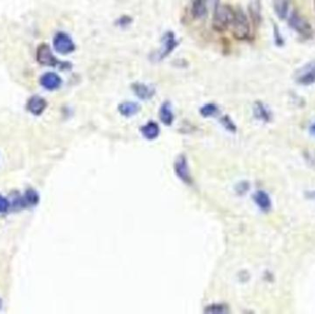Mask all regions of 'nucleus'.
<instances>
[{
  "label": "nucleus",
  "mask_w": 315,
  "mask_h": 314,
  "mask_svg": "<svg viewBox=\"0 0 315 314\" xmlns=\"http://www.w3.org/2000/svg\"><path fill=\"white\" fill-rule=\"evenodd\" d=\"M254 115L255 118L264 123H269L272 120V113L262 101H255L254 104Z\"/></svg>",
  "instance_id": "ddd939ff"
},
{
  "label": "nucleus",
  "mask_w": 315,
  "mask_h": 314,
  "mask_svg": "<svg viewBox=\"0 0 315 314\" xmlns=\"http://www.w3.org/2000/svg\"><path fill=\"white\" fill-rule=\"evenodd\" d=\"M131 21H132V20H131L129 17H122V18H120V20H119L121 26L128 25V24H130Z\"/></svg>",
  "instance_id": "a878e982"
},
{
  "label": "nucleus",
  "mask_w": 315,
  "mask_h": 314,
  "mask_svg": "<svg viewBox=\"0 0 315 314\" xmlns=\"http://www.w3.org/2000/svg\"><path fill=\"white\" fill-rule=\"evenodd\" d=\"M232 33L237 40L243 41L250 36V22L241 9L235 11L234 20L232 22Z\"/></svg>",
  "instance_id": "7ed1b4c3"
},
{
  "label": "nucleus",
  "mask_w": 315,
  "mask_h": 314,
  "mask_svg": "<svg viewBox=\"0 0 315 314\" xmlns=\"http://www.w3.org/2000/svg\"><path fill=\"white\" fill-rule=\"evenodd\" d=\"M160 119L166 125H170L173 123L174 115L172 112L171 104L169 101H166L161 105L160 109Z\"/></svg>",
  "instance_id": "dca6fc26"
},
{
  "label": "nucleus",
  "mask_w": 315,
  "mask_h": 314,
  "mask_svg": "<svg viewBox=\"0 0 315 314\" xmlns=\"http://www.w3.org/2000/svg\"><path fill=\"white\" fill-rule=\"evenodd\" d=\"M254 201L256 205L264 212H268L272 208L270 196L265 191H257L254 195Z\"/></svg>",
  "instance_id": "9b49d317"
},
{
  "label": "nucleus",
  "mask_w": 315,
  "mask_h": 314,
  "mask_svg": "<svg viewBox=\"0 0 315 314\" xmlns=\"http://www.w3.org/2000/svg\"><path fill=\"white\" fill-rule=\"evenodd\" d=\"M36 60L40 65L46 66H56L60 64L53 55L50 46L46 44H42L38 46L36 51Z\"/></svg>",
  "instance_id": "423d86ee"
},
{
  "label": "nucleus",
  "mask_w": 315,
  "mask_h": 314,
  "mask_svg": "<svg viewBox=\"0 0 315 314\" xmlns=\"http://www.w3.org/2000/svg\"><path fill=\"white\" fill-rule=\"evenodd\" d=\"M178 45V42L175 38L172 31H167L161 38V49L158 54V59L162 60L170 55Z\"/></svg>",
  "instance_id": "0eeeda50"
},
{
  "label": "nucleus",
  "mask_w": 315,
  "mask_h": 314,
  "mask_svg": "<svg viewBox=\"0 0 315 314\" xmlns=\"http://www.w3.org/2000/svg\"><path fill=\"white\" fill-rule=\"evenodd\" d=\"M141 134L147 139H155L160 135V127L155 122H149L141 127Z\"/></svg>",
  "instance_id": "f3484780"
},
{
  "label": "nucleus",
  "mask_w": 315,
  "mask_h": 314,
  "mask_svg": "<svg viewBox=\"0 0 315 314\" xmlns=\"http://www.w3.org/2000/svg\"><path fill=\"white\" fill-rule=\"evenodd\" d=\"M53 45L55 50L61 55H68L75 50V44L69 35L65 32H58L55 35Z\"/></svg>",
  "instance_id": "39448f33"
},
{
  "label": "nucleus",
  "mask_w": 315,
  "mask_h": 314,
  "mask_svg": "<svg viewBox=\"0 0 315 314\" xmlns=\"http://www.w3.org/2000/svg\"><path fill=\"white\" fill-rule=\"evenodd\" d=\"M310 132L311 135L315 136V123L314 124H312V125H310Z\"/></svg>",
  "instance_id": "bb28decb"
},
{
  "label": "nucleus",
  "mask_w": 315,
  "mask_h": 314,
  "mask_svg": "<svg viewBox=\"0 0 315 314\" xmlns=\"http://www.w3.org/2000/svg\"><path fill=\"white\" fill-rule=\"evenodd\" d=\"M10 207V203L9 200L5 198L3 195H0V214H5Z\"/></svg>",
  "instance_id": "393cba45"
},
{
  "label": "nucleus",
  "mask_w": 315,
  "mask_h": 314,
  "mask_svg": "<svg viewBox=\"0 0 315 314\" xmlns=\"http://www.w3.org/2000/svg\"><path fill=\"white\" fill-rule=\"evenodd\" d=\"M40 83L47 90H55L60 88L62 80L54 72H47L41 77Z\"/></svg>",
  "instance_id": "1a4fd4ad"
},
{
  "label": "nucleus",
  "mask_w": 315,
  "mask_h": 314,
  "mask_svg": "<svg viewBox=\"0 0 315 314\" xmlns=\"http://www.w3.org/2000/svg\"><path fill=\"white\" fill-rule=\"evenodd\" d=\"M46 107H47L46 100L40 96L31 97L27 104V109L30 114L34 115H42L45 112Z\"/></svg>",
  "instance_id": "9d476101"
},
{
  "label": "nucleus",
  "mask_w": 315,
  "mask_h": 314,
  "mask_svg": "<svg viewBox=\"0 0 315 314\" xmlns=\"http://www.w3.org/2000/svg\"><path fill=\"white\" fill-rule=\"evenodd\" d=\"M275 14L280 20H286L289 15L290 0H273Z\"/></svg>",
  "instance_id": "4468645a"
},
{
  "label": "nucleus",
  "mask_w": 315,
  "mask_h": 314,
  "mask_svg": "<svg viewBox=\"0 0 315 314\" xmlns=\"http://www.w3.org/2000/svg\"><path fill=\"white\" fill-rule=\"evenodd\" d=\"M118 111L123 116L131 117L138 114L140 111V105L133 101H125L119 104Z\"/></svg>",
  "instance_id": "2eb2a0df"
},
{
  "label": "nucleus",
  "mask_w": 315,
  "mask_h": 314,
  "mask_svg": "<svg viewBox=\"0 0 315 314\" xmlns=\"http://www.w3.org/2000/svg\"><path fill=\"white\" fill-rule=\"evenodd\" d=\"M21 202H22V207L34 206L39 203V195L35 190L30 188V189L27 190L23 197H21Z\"/></svg>",
  "instance_id": "aec40b11"
},
{
  "label": "nucleus",
  "mask_w": 315,
  "mask_h": 314,
  "mask_svg": "<svg viewBox=\"0 0 315 314\" xmlns=\"http://www.w3.org/2000/svg\"><path fill=\"white\" fill-rule=\"evenodd\" d=\"M175 172L182 181H184L186 184H190L191 177L188 170V165L184 156H180V158L176 161Z\"/></svg>",
  "instance_id": "f8f14e48"
},
{
  "label": "nucleus",
  "mask_w": 315,
  "mask_h": 314,
  "mask_svg": "<svg viewBox=\"0 0 315 314\" xmlns=\"http://www.w3.org/2000/svg\"><path fill=\"white\" fill-rule=\"evenodd\" d=\"M295 80L299 85H313L315 83V62H310L301 66L296 72Z\"/></svg>",
  "instance_id": "20e7f679"
},
{
  "label": "nucleus",
  "mask_w": 315,
  "mask_h": 314,
  "mask_svg": "<svg viewBox=\"0 0 315 314\" xmlns=\"http://www.w3.org/2000/svg\"><path fill=\"white\" fill-rule=\"evenodd\" d=\"M274 39H275V43L276 46H283L285 44V41L283 36L280 32L279 28L276 24H274Z\"/></svg>",
  "instance_id": "b1692460"
},
{
  "label": "nucleus",
  "mask_w": 315,
  "mask_h": 314,
  "mask_svg": "<svg viewBox=\"0 0 315 314\" xmlns=\"http://www.w3.org/2000/svg\"><path fill=\"white\" fill-rule=\"evenodd\" d=\"M249 14L254 25L258 26L262 20V13H261L260 0H254L249 5Z\"/></svg>",
  "instance_id": "6ab92c4d"
},
{
  "label": "nucleus",
  "mask_w": 315,
  "mask_h": 314,
  "mask_svg": "<svg viewBox=\"0 0 315 314\" xmlns=\"http://www.w3.org/2000/svg\"><path fill=\"white\" fill-rule=\"evenodd\" d=\"M288 24L290 26V29L296 31L302 38L304 39L312 38L313 36L312 27L305 17L301 15L298 10L292 11L291 14L288 16Z\"/></svg>",
  "instance_id": "f03ea898"
},
{
  "label": "nucleus",
  "mask_w": 315,
  "mask_h": 314,
  "mask_svg": "<svg viewBox=\"0 0 315 314\" xmlns=\"http://www.w3.org/2000/svg\"><path fill=\"white\" fill-rule=\"evenodd\" d=\"M218 111H219V108L217 105L214 103H207L201 108L200 114L204 117H210V116L216 115Z\"/></svg>",
  "instance_id": "412c9836"
},
{
  "label": "nucleus",
  "mask_w": 315,
  "mask_h": 314,
  "mask_svg": "<svg viewBox=\"0 0 315 314\" xmlns=\"http://www.w3.org/2000/svg\"><path fill=\"white\" fill-rule=\"evenodd\" d=\"M214 7L212 27L217 31H225L230 26L232 25L235 11L230 6L220 5V3L216 4Z\"/></svg>",
  "instance_id": "f257e3e1"
},
{
  "label": "nucleus",
  "mask_w": 315,
  "mask_h": 314,
  "mask_svg": "<svg viewBox=\"0 0 315 314\" xmlns=\"http://www.w3.org/2000/svg\"><path fill=\"white\" fill-rule=\"evenodd\" d=\"M220 122H221V124L225 127L226 129L229 130L230 132H236L237 127H236L235 124L232 122V120L230 119L228 115L223 116L220 119Z\"/></svg>",
  "instance_id": "5701e85b"
},
{
  "label": "nucleus",
  "mask_w": 315,
  "mask_h": 314,
  "mask_svg": "<svg viewBox=\"0 0 315 314\" xmlns=\"http://www.w3.org/2000/svg\"><path fill=\"white\" fill-rule=\"evenodd\" d=\"M132 90L135 93L140 100H148L153 98V96L155 95L156 90L154 87L152 86L147 85L144 83H140V82H135L133 83L132 86Z\"/></svg>",
  "instance_id": "6e6552de"
},
{
  "label": "nucleus",
  "mask_w": 315,
  "mask_h": 314,
  "mask_svg": "<svg viewBox=\"0 0 315 314\" xmlns=\"http://www.w3.org/2000/svg\"><path fill=\"white\" fill-rule=\"evenodd\" d=\"M206 313L224 314L228 312V308L225 305L215 304L208 306L205 309Z\"/></svg>",
  "instance_id": "4be33fe9"
},
{
  "label": "nucleus",
  "mask_w": 315,
  "mask_h": 314,
  "mask_svg": "<svg viewBox=\"0 0 315 314\" xmlns=\"http://www.w3.org/2000/svg\"><path fill=\"white\" fill-rule=\"evenodd\" d=\"M207 13V0H194L192 15L195 19H202Z\"/></svg>",
  "instance_id": "a211bd4d"
},
{
  "label": "nucleus",
  "mask_w": 315,
  "mask_h": 314,
  "mask_svg": "<svg viewBox=\"0 0 315 314\" xmlns=\"http://www.w3.org/2000/svg\"><path fill=\"white\" fill-rule=\"evenodd\" d=\"M314 8H315V0H314Z\"/></svg>",
  "instance_id": "c85d7f7f"
},
{
  "label": "nucleus",
  "mask_w": 315,
  "mask_h": 314,
  "mask_svg": "<svg viewBox=\"0 0 315 314\" xmlns=\"http://www.w3.org/2000/svg\"><path fill=\"white\" fill-rule=\"evenodd\" d=\"M1 307H2V300L0 299V308H1Z\"/></svg>",
  "instance_id": "cd10ccee"
}]
</instances>
